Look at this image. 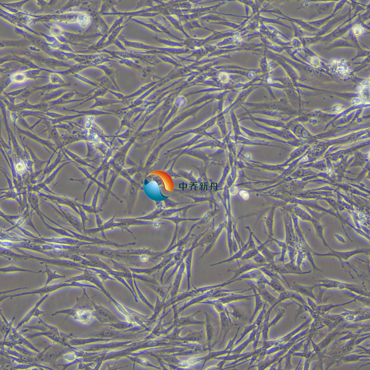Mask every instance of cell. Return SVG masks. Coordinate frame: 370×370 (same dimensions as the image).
I'll list each match as a JSON object with an SVG mask.
<instances>
[{"mask_svg": "<svg viewBox=\"0 0 370 370\" xmlns=\"http://www.w3.org/2000/svg\"><path fill=\"white\" fill-rule=\"evenodd\" d=\"M240 195L245 200H247L249 197L248 193L245 191H241L240 192Z\"/></svg>", "mask_w": 370, "mask_h": 370, "instance_id": "obj_25", "label": "cell"}, {"mask_svg": "<svg viewBox=\"0 0 370 370\" xmlns=\"http://www.w3.org/2000/svg\"><path fill=\"white\" fill-rule=\"evenodd\" d=\"M95 315L99 320L103 322H113L117 321V319L111 312L102 307H97Z\"/></svg>", "mask_w": 370, "mask_h": 370, "instance_id": "obj_6", "label": "cell"}, {"mask_svg": "<svg viewBox=\"0 0 370 370\" xmlns=\"http://www.w3.org/2000/svg\"><path fill=\"white\" fill-rule=\"evenodd\" d=\"M235 40H236V41H240V37H239L237 36V37H235Z\"/></svg>", "mask_w": 370, "mask_h": 370, "instance_id": "obj_30", "label": "cell"}, {"mask_svg": "<svg viewBox=\"0 0 370 370\" xmlns=\"http://www.w3.org/2000/svg\"><path fill=\"white\" fill-rule=\"evenodd\" d=\"M252 290H253V293L254 294V296L255 298V309L254 313H253L252 317V318L250 320V322H252L253 319L254 318L255 315L257 313L258 310H261L262 308H263L265 305H264V301L263 300V299L260 295L257 292L256 289H255L254 287H250Z\"/></svg>", "mask_w": 370, "mask_h": 370, "instance_id": "obj_9", "label": "cell"}, {"mask_svg": "<svg viewBox=\"0 0 370 370\" xmlns=\"http://www.w3.org/2000/svg\"><path fill=\"white\" fill-rule=\"evenodd\" d=\"M332 169H328V173H331L332 172Z\"/></svg>", "mask_w": 370, "mask_h": 370, "instance_id": "obj_31", "label": "cell"}, {"mask_svg": "<svg viewBox=\"0 0 370 370\" xmlns=\"http://www.w3.org/2000/svg\"><path fill=\"white\" fill-rule=\"evenodd\" d=\"M114 278L117 279L118 281H120V282L122 283L125 286H126V287L128 288L130 290V291L132 293H133V294L134 295H135V294H134V292H133V290H132L131 288L129 287V285H128V284L127 283L125 279H124L123 277L119 276H114Z\"/></svg>", "mask_w": 370, "mask_h": 370, "instance_id": "obj_22", "label": "cell"}, {"mask_svg": "<svg viewBox=\"0 0 370 370\" xmlns=\"http://www.w3.org/2000/svg\"><path fill=\"white\" fill-rule=\"evenodd\" d=\"M272 241V240L268 238V239L263 243L261 242V243L257 246L256 248L259 252L265 257L267 262L270 264L275 263V257L277 255L281 254V252H273L269 249L266 246L267 244Z\"/></svg>", "mask_w": 370, "mask_h": 370, "instance_id": "obj_5", "label": "cell"}, {"mask_svg": "<svg viewBox=\"0 0 370 370\" xmlns=\"http://www.w3.org/2000/svg\"><path fill=\"white\" fill-rule=\"evenodd\" d=\"M248 262L243 264L242 266L236 269L228 270V272H232L234 274L233 276L231 279L229 280L228 281H233H233L234 280L244 273L247 272L249 271L255 269H259L262 266H267L268 264V263L265 264H257L253 262L251 259L248 260Z\"/></svg>", "mask_w": 370, "mask_h": 370, "instance_id": "obj_3", "label": "cell"}, {"mask_svg": "<svg viewBox=\"0 0 370 370\" xmlns=\"http://www.w3.org/2000/svg\"><path fill=\"white\" fill-rule=\"evenodd\" d=\"M248 230L249 231V237L248 241H247L246 243L247 244V248L248 251L256 248L257 245L256 243H255L254 239H253V232L250 229H248Z\"/></svg>", "mask_w": 370, "mask_h": 370, "instance_id": "obj_15", "label": "cell"}, {"mask_svg": "<svg viewBox=\"0 0 370 370\" xmlns=\"http://www.w3.org/2000/svg\"><path fill=\"white\" fill-rule=\"evenodd\" d=\"M115 332L112 331V330H103L102 331L99 333L98 335L103 337H113L116 336L117 335V333H116Z\"/></svg>", "mask_w": 370, "mask_h": 370, "instance_id": "obj_20", "label": "cell"}, {"mask_svg": "<svg viewBox=\"0 0 370 370\" xmlns=\"http://www.w3.org/2000/svg\"><path fill=\"white\" fill-rule=\"evenodd\" d=\"M1 271L3 272H12L16 271H30L34 273H38L39 272H35L32 271H29L26 270L22 269L14 266H8V267H6V268H3L1 269Z\"/></svg>", "mask_w": 370, "mask_h": 370, "instance_id": "obj_19", "label": "cell"}, {"mask_svg": "<svg viewBox=\"0 0 370 370\" xmlns=\"http://www.w3.org/2000/svg\"><path fill=\"white\" fill-rule=\"evenodd\" d=\"M251 260L253 262L257 264H265L267 263L265 257L259 252L258 253L256 256Z\"/></svg>", "mask_w": 370, "mask_h": 370, "instance_id": "obj_18", "label": "cell"}, {"mask_svg": "<svg viewBox=\"0 0 370 370\" xmlns=\"http://www.w3.org/2000/svg\"><path fill=\"white\" fill-rule=\"evenodd\" d=\"M303 160L304 161H306L308 160V158L306 157H304L303 159Z\"/></svg>", "mask_w": 370, "mask_h": 370, "instance_id": "obj_32", "label": "cell"}, {"mask_svg": "<svg viewBox=\"0 0 370 370\" xmlns=\"http://www.w3.org/2000/svg\"><path fill=\"white\" fill-rule=\"evenodd\" d=\"M278 279L271 278L270 280L269 285L268 286L272 288L275 291L281 294L286 291L285 288L284 287Z\"/></svg>", "mask_w": 370, "mask_h": 370, "instance_id": "obj_12", "label": "cell"}, {"mask_svg": "<svg viewBox=\"0 0 370 370\" xmlns=\"http://www.w3.org/2000/svg\"><path fill=\"white\" fill-rule=\"evenodd\" d=\"M246 280H254L257 282L265 284L266 285H269L270 280L267 278V276L259 269H255L249 271L241 275L233 281L235 282V281Z\"/></svg>", "mask_w": 370, "mask_h": 370, "instance_id": "obj_2", "label": "cell"}, {"mask_svg": "<svg viewBox=\"0 0 370 370\" xmlns=\"http://www.w3.org/2000/svg\"><path fill=\"white\" fill-rule=\"evenodd\" d=\"M267 81L268 83H272V79L271 78H268L267 79Z\"/></svg>", "mask_w": 370, "mask_h": 370, "instance_id": "obj_29", "label": "cell"}, {"mask_svg": "<svg viewBox=\"0 0 370 370\" xmlns=\"http://www.w3.org/2000/svg\"><path fill=\"white\" fill-rule=\"evenodd\" d=\"M189 363L186 362H184L181 363L180 364V366L182 367H186L188 366Z\"/></svg>", "mask_w": 370, "mask_h": 370, "instance_id": "obj_27", "label": "cell"}, {"mask_svg": "<svg viewBox=\"0 0 370 370\" xmlns=\"http://www.w3.org/2000/svg\"><path fill=\"white\" fill-rule=\"evenodd\" d=\"M221 80L224 82H226L228 80L229 77L227 74L225 73H222L220 76Z\"/></svg>", "mask_w": 370, "mask_h": 370, "instance_id": "obj_26", "label": "cell"}, {"mask_svg": "<svg viewBox=\"0 0 370 370\" xmlns=\"http://www.w3.org/2000/svg\"><path fill=\"white\" fill-rule=\"evenodd\" d=\"M248 251L247 245V244L246 243L241 248L239 249V250L237 252L234 253L232 256H231L228 259L222 261L221 262L217 263L215 264V265L216 264H220L224 263L230 262L236 260L240 259L244 253L246 251Z\"/></svg>", "mask_w": 370, "mask_h": 370, "instance_id": "obj_10", "label": "cell"}, {"mask_svg": "<svg viewBox=\"0 0 370 370\" xmlns=\"http://www.w3.org/2000/svg\"><path fill=\"white\" fill-rule=\"evenodd\" d=\"M89 17L86 14H81L78 17V23L82 27L86 26L89 23Z\"/></svg>", "mask_w": 370, "mask_h": 370, "instance_id": "obj_16", "label": "cell"}, {"mask_svg": "<svg viewBox=\"0 0 370 370\" xmlns=\"http://www.w3.org/2000/svg\"><path fill=\"white\" fill-rule=\"evenodd\" d=\"M83 256L88 259L94 264V268H101L107 272L112 270L109 266L105 263L104 262L101 261L100 258L96 255H84Z\"/></svg>", "mask_w": 370, "mask_h": 370, "instance_id": "obj_8", "label": "cell"}, {"mask_svg": "<svg viewBox=\"0 0 370 370\" xmlns=\"http://www.w3.org/2000/svg\"><path fill=\"white\" fill-rule=\"evenodd\" d=\"M60 354L59 350L53 349H50L46 352L42 360L43 362L52 363L58 358Z\"/></svg>", "mask_w": 370, "mask_h": 370, "instance_id": "obj_11", "label": "cell"}, {"mask_svg": "<svg viewBox=\"0 0 370 370\" xmlns=\"http://www.w3.org/2000/svg\"><path fill=\"white\" fill-rule=\"evenodd\" d=\"M99 192V188H98L97 192H96L95 195H94L93 201V202H92V206H91L92 207V208H94V210H95L96 211V207L97 202V200H98L97 199H98V197Z\"/></svg>", "mask_w": 370, "mask_h": 370, "instance_id": "obj_24", "label": "cell"}, {"mask_svg": "<svg viewBox=\"0 0 370 370\" xmlns=\"http://www.w3.org/2000/svg\"><path fill=\"white\" fill-rule=\"evenodd\" d=\"M38 192L39 193V196L43 197L50 200H55L58 201L57 203L58 202V203L61 204L70 206L71 208L73 209V210L75 211L77 213L79 214V211L75 206H76L75 203V202L73 200L67 199L66 198L54 197V196H53L46 195L45 194L39 192Z\"/></svg>", "mask_w": 370, "mask_h": 370, "instance_id": "obj_7", "label": "cell"}, {"mask_svg": "<svg viewBox=\"0 0 370 370\" xmlns=\"http://www.w3.org/2000/svg\"><path fill=\"white\" fill-rule=\"evenodd\" d=\"M70 162H66L64 163V164H63L60 165V166H59L58 168L56 169V170L54 171L51 174L47 177V179H45L44 182L41 184L43 185H46V184L50 183L54 179L55 177H56V176L57 174V173H58L59 171L62 168V167L64 166H65L66 164H69V163Z\"/></svg>", "mask_w": 370, "mask_h": 370, "instance_id": "obj_13", "label": "cell"}, {"mask_svg": "<svg viewBox=\"0 0 370 370\" xmlns=\"http://www.w3.org/2000/svg\"><path fill=\"white\" fill-rule=\"evenodd\" d=\"M84 271V274L75 277H74V280L76 281L85 280L90 282L98 286L99 288L103 291V292L107 294L106 291L103 287V284L100 280V278L98 275H97L95 272H92V271L88 269H86Z\"/></svg>", "mask_w": 370, "mask_h": 370, "instance_id": "obj_4", "label": "cell"}, {"mask_svg": "<svg viewBox=\"0 0 370 370\" xmlns=\"http://www.w3.org/2000/svg\"><path fill=\"white\" fill-rule=\"evenodd\" d=\"M197 361L198 359L197 358H192L189 360L188 363L190 364H193L197 362Z\"/></svg>", "mask_w": 370, "mask_h": 370, "instance_id": "obj_28", "label": "cell"}, {"mask_svg": "<svg viewBox=\"0 0 370 370\" xmlns=\"http://www.w3.org/2000/svg\"><path fill=\"white\" fill-rule=\"evenodd\" d=\"M15 168L17 173L19 174H23L25 172V167L23 162L17 161L15 165Z\"/></svg>", "mask_w": 370, "mask_h": 370, "instance_id": "obj_21", "label": "cell"}, {"mask_svg": "<svg viewBox=\"0 0 370 370\" xmlns=\"http://www.w3.org/2000/svg\"><path fill=\"white\" fill-rule=\"evenodd\" d=\"M11 79L13 82L21 83L25 81L26 78L25 74L22 73H17L14 74L12 76Z\"/></svg>", "mask_w": 370, "mask_h": 370, "instance_id": "obj_17", "label": "cell"}, {"mask_svg": "<svg viewBox=\"0 0 370 370\" xmlns=\"http://www.w3.org/2000/svg\"><path fill=\"white\" fill-rule=\"evenodd\" d=\"M244 281L250 287H254L264 301L269 303L273 307L276 305L277 298L268 291L265 284L257 282L255 281L250 280H246Z\"/></svg>", "mask_w": 370, "mask_h": 370, "instance_id": "obj_1", "label": "cell"}, {"mask_svg": "<svg viewBox=\"0 0 370 370\" xmlns=\"http://www.w3.org/2000/svg\"><path fill=\"white\" fill-rule=\"evenodd\" d=\"M259 252V251L257 249V248L246 251L244 253L240 259L242 261L249 260L252 259L255 256H256Z\"/></svg>", "mask_w": 370, "mask_h": 370, "instance_id": "obj_14", "label": "cell"}, {"mask_svg": "<svg viewBox=\"0 0 370 370\" xmlns=\"http://www.w3.org/2000/svg\"><path fill=\"white\" fill-rule=\"evenodd\" d=\"M353 31L354 34L356 35V36H358V35H360L362 34L363 32L362 28L360 25H358L354 26Z\"/></svg>", "mask_w": 370, "mask_h": 370, "instance_id": "obj_23", "label": "cell"}]
</instances>
